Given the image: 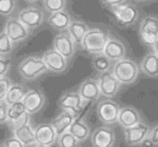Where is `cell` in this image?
<instances>
[{
	"instance_id": "24",
	"label": "cell",
	"mask_w": 158,
	"mask_h": 147,
	"mask_svg": "<svg viewBox=\"0 0 158 147\" xmlns=\"http://www.w3.org/2000/svg\"><path fill=\"white\" fill-rule=\"evenodd\" d=\"M76 118L77 117L70 112L62 111L59 115H57L53 120L51 124L53 125L54 129L56 130L57 137L59 135H61L62 133L69 131V127L71 126V124L73 123V122L75 121Z\"/></svg>"
},
{
	"instance_id": "31",
	"label": "cell",
	"mask_w": 158,
	"mask_h": 147,
	"mask_svg": "<svg viewBox=\"0 0 158 147\" xmlns=\"http://www.w3.org/2000/svg\"><path fill=\"white\" fill-rule=\"evenodd\" d=\"M43 2L44 9L50 14L64 10L67 4V0H43Z\"/></svg>"
},
{
	"instance_id": "27",
	"label": "cell",
	"mask_w": 158,
	"mask_h": 147,
	"mask_svg": "<svg viewBox=\"0 0 158 147\" xmlns=\"http://www.w3.org/2000/svg\"><path fill=\"white\" fill-rule=\"evenodd\" d=\"M26 87L21 84H12L7 90V93L5 97L4 101L9 106L17 102L22 101L24 96L27 93Z\"/></svg>"
},
{
	"instance_id": "7",
	"label": "cell",
	"mask_w": 158,
	"mask_h": 147,
	"mask_svg": "<svg viewBox=\"0 0 158 147\" xmlns=\"http://www.w3.org/2000/svg\"><path fill=\"white\" fill-rule=\"evenodd\" d=\"M85 102L79 92L68 91L65 92L59 99L58 105L63 111H68L78 117V115L82 111Z\"/></svg>"
},
{
	"instance_id": "2",
	"label": "cell",
	"mask_w": 158,
	"mask_h": 147,
	"mask_svg": "<svg viewBox=\"0 0 158 147\" xmlns=\"http://www.w3.org/2000/svg\"><path fill=\"white\" fill-rule=\"evenodd\" d=\"M20 76L27 81H31L48 71V68L42 57L29 56L25 58L18 66Z\"/></svg>"
},
{
	"instance_id": "34",
	"label": "cell",
	"mask_w": 158,
	"mask_h": 147,
	"mask_svg": "<svg viewBox=\"0 0 158 147\" xmlns=\"http://www.w3.org/2000/svg\"><path fill=\"white\" fill-rule=\"evenodd\" d=\"M10 66H11L10 59L6 58V56L0 55V77L6 76V75L10 69Z\"/></svg>"
},
{
	"instance_id": "29",
	"label": "cell",
	"mask_w": 158,
	"mask_h": 147,
	"mask_svg": "<svg viewBox=\"0 0 158 147\" xmlns=\"http://www.w3.org/2000/svg\"><path fill=\"white\" fill-rule=\"evenodd\" d=\"M13 42L5 32V30L0 32V55L6 56L10 54L13 51Z\"/></svg>"
},
{
	"instance_id": "44",
	"label": "cell",
	"mask_w": 158,
	"mask_h": 147,
	"mask_svg": "<svg viewBox=\"0 0 158 147\" xmlns=\"http://www.w3.org/2000/svg\"><path fill=\"white\" fill-rule=\"evenodd\" d=\"M0 147H1V146H0Z\"/></svg>"
},
{
	"instance_id": "37",
	"label": "cell",
	"mask_w": 158,
	"mask_h": 147,
	"mask_svg": "<svg viewBox=\"0 0 158 147\" xmlns=\"http://www.w3.org/2000/svg\"><path fill=\"white\" fill-rule=\"evenodd\" d=\"M148 137L153 142V144L155 145H158V125H156V127H154L153 129H151Z\"/></svg>"
},
{
	"instance_id": "35",
	"label": "cell",
	"mask_w": 158,
	"mask_h": 147,
	"mask_svg": "<svg viewBox=\"0 0 158 147\" xmlns=\"http://www.w3.org/2000/svg\"><path fill=\"white\" fill-rule=\"evenodd\" d=\"M7 110L8 105L4 100L0 101V124L7 122Z\"/></svg>"
},
{
	"instance_id": "41",
	"label": "cell",
	"mask_w": 158,
	"mask_h": 147,
	"mask_svg": "<svg viewBox=\"0 0 158 147\" xmlns=\"http://www.w3.org/2000/svg\"><path fill=\"white\" fill-rule=\"evenodd\" d=\"M25 1L28 2V3H35V2H37L39 0H25Z\"/></svg>"
},
{
	"instance_id": "28",
	"label": "cell",
	"mask_w": 158,
	"mask_h": 147,
	"mask_svg": "<svg viewBox=\"0 0 158 147\" xmlns=\"http://www.w3.org/2000/svg\"><path fill=\"white\" fill-rule=\"evenodd\" d=\"M93 65L97 72L104 73L109 71L111 61L104 53H99V54H95L94 57L93 58Z\"/></svg>"
},
{
	"instance_id": "23",
	"label": "cell",
	"mask_w": 158,
	"mask_h": 147,
	"mask_svg": "<svg viewBox=\"0 0 158 147\" xmlns=\"http://www.w3.org/2000/svg\"><path fill=\"white\" fill-rule=\"evenodd\" d=\"M47 21L53 29L59 31H65L68 30L69 26L72 20L68 12H66L65 10H61L51 13L48 17Z\"/></svg>"
},
{
	"instance_id": "36",
	"label": "cell",
	"mask_w": 158,
	"mask_h": 147,
	"mask_svg": "<svg viewBox=\"0 0 158 147\" xmlns=\"http://www.w3.org/2000/svg\"><path fill=\"white\" fill-rule=\"evenodd\" d=\"M3 147H25V145L15 136L6 139L3 145Z\"/></svg>"
},
{
	"instance_id": "16",
	"label": "cell",
	"mask_w": 158,
	"mask_h": 147,
	"mask_svg": "<svg viewBox=\"0 0 158 147\" xmlns=\"http://www.w3.org/2000/svg\"><path fill=\"white\" fill-rule=\"evenodd\" d=\"M22 102L26 108L27 112L31 115L42 110L45 103V97L40 90L31 89L27 91L22 99Z\"/></svg>"
},
{
	"instance_id": "6",
	"label": "cell",
	"mask_w": 158,
	"mask_h": 147,
	"mask_svg": "<svg viewBox=\"0 0 158 147\" xmlns=\"http://www.w3.org/2000/svg\"><path fill=\"white\" fill-rule=\"evenodd\" d=\"M120 108L118 104L111 99L101 101L96 108V114L101 122L110 125L118 122Z\"/></svg>"
},
{
	"instance_id": "12",
	"label": "cell",
	"mask_w": 158,
	"mask_h": 147,
	"mask_svg": "<svg viewBox=\"0 0 158 147\" xmlns=\"http://www.w3.org/2000/svg\"><path fill=\"white\" fill-rule=\"evenodd\" d=\"M97 80L99 83L101 95L106 98L115 97L118 94L121 86L119 81L116 78V76L111 71L100 73Z\"/></svg>"
},
{
	"instance_id": "11",
	"label": "cell",
	"mask_w": 158,
	"mask_h": 147,
	"mask_svg": "<svg viewBox=\"0 0 158 147\" xmlns=\"http://www.w3.org/2000/svg\"><path fill=\"white\" fill-rule=\"evenodd\" d=\"M42 58L50 72L60 74L65 72L68 67V59L55 48L48 49L43 54Z\"/></svg>"
},
{
	"instance_id": "10",
	"label": "cell",
	"mask_w": 158,
	"mask_h": 147,
	"mask_svg": "<svg viewBox=\"0 0 158 147\" xmlns=\"http://www.w3.org/2000/svg\"><path fill=\"white\" fill-rule=\"evenodd\" d=\"M18 18L25 27L31 30L39 28L43 24L44 15L40 8L30 6L20 10L18 14Z\"/></svg>"
},
{
	"instance_id": "43",
	"label": "cell",
	"mask_w": 158,
	"mask_h": 147,
	"mask_svg": "<svg viewBox=\"0 0 158 147\" xmlns=\"http://www.w3.org/2000/svg\"><path fill=\"white\" fill-rule=\"evenodd\" d=\"M35 147H50V146H46V145H36Z\"/></svg>"
},
{
	"instance_id": "3",
	"label": "cell",
	"mask_w": 158,
	"mask_h": 147,
	"mask_svg": "<svg viewBox=\"0 0 158 147\" xmlns=\"http://www.w3.org/2000/svg\"><path fill=\"white\" fill-rule=\"evenodd\" d=\"M108 38V34L103 29L98 28L90 29L84 36L81 45L82 49L89 53L94 55L103 53Z\"/></svg>"
},
{
	"instance_id": "15",
	"label": "cell",
	"mask_w": 158,
	"mask_h": 147,
	"mask_svg": "<svg viewBox=\"0 0 158 147\" xmlns=\"http://www.w3.org/2000/svg\"><path fill=\"white\" fill-rule=\"evenodd\" d=\"M103 53L111 62L115 63L125 58L127 53V49L123 41H121L117 38L109 37Z\"/></svg>"
},
{
	"instance_id": "39",
	"label": "cell",
	"mask_w": 158,
	"mask_h": 147,
	"mask_svg": "<svg viewBox=\"0 0 158 147\" xmlns=\"http://www.w3.org/2000/svg\"><path fill=\"white\" fill-rule=\"evenodd\" d=\"M142 147H154V144H153V142L149 139V137L148 138H146L141 145H140Z\"/></svg>"
},
{
	"instance_id": "33",
	"label": "cell",
	"mask_w": 158,
	"mask_h": 147,
	"mask_svg": "<svg viewBox=\"0 0 158 147\" xmlns=\"http://www.w3.org/2000/svg\"><path fill=\"white\" fill-rule=\"evenodd\" d=\"M11 85V81L7 76L0 77V101H3L5 99L7 90L9 89Z\"/></svg>"
},
{
	"instance_id": "8",
	"label": "cell",
	"mask_w": 158,
	"mask_h": 147,
	"mask_svg": "<svg viewBox=\"0 0 158 147\" xmlns=\"http://www.w3.org/2000/svg\"><path fill=\"white\" fill-rule=\"evenodd\" d=\"M150 127L145 122H139L138 124L130 128L124 129V139L128 145L137 146L140 145L150 133Z\"/></svg>"
},
{
	"instance_id": "9",
	"label": "cell",
	"mask_w": 158,
	"mask_h": 147,
	"mask_svg": "<svg viewBox=\"0 0 158 147\" xmlns=\"http://www.w3.org/2000/svg\"><path fill=\"white\" fill-rule=\"evenodd\" d=\"M4 30L13 43L21 42L25 41L30 35V29L25 27L18 17L8 18L5 23Z\"/></svg>"
},
{
	"instance_id": "17",
	"label": "cell",
	"mask_w": 158,
	"mask_h": 147,
	"mask_svg": "<svg viewBox=\"0 0 158 147\" xmlns=\"http://www.w3.org/2000/svg\"><path fill=\"white\" fill-rule=\"evenodd\" d=\"M36 145L51 146L57 140V134L51 123L39 124L34 129Z\"/></svg>"
},
{
	"instance_id": "26",
	"label": "cell",
	"mask_w": 158,
	"mask_h": 147,
	"mask_svg": "<svg viewBox=\"0 0 158 147\" xmlns=\"http://www.w3.org/2000/svg\"><path fill=\"white\" fill-rule=\"evenodd\" d=\"M69 132L79 141L83 142L85 141L90 135V128L87 123L78 117L75 119L73 123L69 129Z\"/></svg>"
},
{
	"instance_id": "19",
	"label": "cell",
	"mask_w": 158,
	"mask_h": 147,
	"mask_svg": "<svg viewBox=\"0 0 158 147\" xmlns=\"http://www.w3.org/2000/svg\"><path fill=\"white\" fill-rule=\"evenodd\" d=\"M29 113L22 101L14 103L8 106L7 110V122L13 125L18 126L21 123L29 122Z\"/></svg>"
},
{
	"instance_id": "1",
	"label": "cell",
	"mask_w": 158,
	"mask_h": 147,
	"mask_svg": "<svg viewBox=\"0 0 158 147\" xmlns=\"http://www.w3.org/2000/svg\"><path fill=\"white\" fill-rule=\"evenodd\" d=\"M111 72L121 85L128 86L138 79L140 68L133 60L124 58L114 63Z\"/></svg>"
},
{
	"instance_id": "18",
	"label": "cell",
	"mask_w": 158,
	"mask_h": 147,
	"mask_svg": "<svg viewBox=\"0 0 158 147\" xmlns=\"http://www.w3.org/2000/svg\"><path fill=\"white\" fill-rule=\"evenodd\" d=\"M78 92L85 102H92L97 100L101 96L98 80L93 78L84 80L80 85Z\"/></svg>"
},
{
	"instance_id": "32",
	"label": "cell",
	"mask_w": 158,
	"mask_h": 147,
	"mask_svg": "<svg viewBox=\"0 0 158 147\" xmlns=\"http://www.w3.org/2000/svg\"><path fill=\"white\" fill-rule=\"evenodd\" d=\"M16 4V0H0V16H10L15 10Z\"/></svg>"
},
{
	"instance_id": "13",
	"label": "cell",
	"mask_w": 158,
	"mask_h": 147,
	"mask_svg": "<svg viewBox=\"0 0 158 147\" xmlns=\"http://www.w3.org/2000/svg\"><path fill=\"white\" fill-rule=\"evenodd\" d=\"M53 48L69 60L74 55L75 41L68 31H62L54 38Z\"/></svg>"
},
{
	"instance_id": "40",
	"label": "cell",
	"mask_w": 158,
	"mask_h": 147,
	"mask_svg": "<svg viewBox=\"0 0 158 147\" xmlns=\"http://www.w3.org/2000/svg\"><path fill=\"white\" fill-rule=\"evenodd\" d=\"M152 48H153V51L158 55V40L156 41V43L154 44V46Z\"/></svg>"
},
{
	"instance_id": "4",
	"label": "cell",
	"mask_w": 158,
	"mask_h": 147,
	"mask_svg": "<svg viewBox=\"0 0 158 147\" xmlns=\"http://www.w3.org/2000/svg\"><path fill=\"white\" fill-rule=\"evenodd\" d=\"M139 33L143 43L153 47L158 40V17L156 15L145 16L139 27Z\"/></svg>"
},
{
	"instance_id": "14",
	"label": "cell",
	"mask_w": 158,
	"mask_h": 147,
	"mask_svg": "<svg viewBox=\"0 0 158 147\" xmlns=\"http://www.w3.org/2000/svg\"><path fill=\"white\" fill-rule=\"evenodd\" d=\"M91 142L93 147H113L116 143V134L112 128L102 126L94 130Z\"/></svg>"
},
{
	"instance_id": "38",
	"label": "cell",
	"mask_w": 158,
	"mask_h": 147,
	"mask_svg": "<svg viewBox=\"0 0 158 147\" xmlns=\"http://www.w3.org/2000/svg\"><path fill=\"white\" fill-rule=\"evenodd\" d=\"M104 2L105 5H106L107 6H109L110 8H113L115 6H120L124 3H126L127 0H102Z\"/></svg>"
},
{
	"instance_id": "30",
	"label": "cell",
	"mask_w": 158,
	"mask_h": 147,
	"mask_svg": "<svg viewBox=\"0 0 158 147\" xmlns=\"http://www.w3.org/2000/svg\"><path fill=\"white\" fill-rule=\"evenodd\" d=\"M80 142L68 131L57 137V145L59 147H78Z\"/></svg>"
},
{
	"instance_id": "22",
	"label": "cell",
	"mask_w": 158,
	"mask_h": 147,
	"mask_svg": "<svg viewBox=\"0 0 158 147\" xmlns=\"http://www.w3.org/2000/svg\"><path fill=\"white\" fill-rule=\"evenodd\" d=\"M141 71L148 77H158V55L153 51L147 53L140 64Z\"/></svg>"
},
{
	"instance_id": "21",
	"label": "cell",
	"mask_w": 158,
	"mask_h": 147,
	"mask_svg": "<svg viewBox=\"0 0 158 147\" xmlns=\"http://www.w3.org/2000/svg\"><path fill=\"white\" fill-rule=\"evenodd\" d=\"M13 134L25 146L36 144L34 130L32 129L29 122H26L18 126H15L13 128Z\"/></svg>"
},
{
	"instance_id": "42",
	"label": "cell",
	"mask_w": 158,
	"mask_h": 147,
	"mask_svg": "<svg viewBox=\"0 0 158 147\" xmlns=\"http://www.w3.org/2000/svg\"><path fill=\"white\" fill-rule=\"evenodd\" d=\"M137 2H148V1H155V0H136Z\"/></svg>"
},
{
	"instance_id": "5",
	"label": "cell",
	"mask_w": 158,
	"mask_h": 147,
	"mask_svg": "<svg viewBox=\"0 0 158 147\" xmlns=\"http://www.w3.org/2000/svg\"><path fill=\"white\" fill-rule=\"evenodd\" d=\"M111 10L117 21L123 27H131L134 25L140 17V12L137 6L131 3H124L111 8Z\"/></svg>"
},
{
	"instance_id": "25",
	"label": "cell",
	"mask_w": 158,
	"mask_h": 147,
	"mask_svg": "<svg viewBox=\"0 0 158 147\" xmlns=\"http://www.w3.org/2000/svg\"><path fill=\"white\" fill-rule=\"evenodd\" d=\"M89 29H90L85 22L81 20H72L69 26L68 32L74 40L75 43L81 44L82 40Z\"/></svg>"
},
{
	"instance_id": "20",
	"label": "cell",
	"mask_w": 158,
	"mask_h": 147,
	"mask_svg": "<svg viewBox=\"0 0 158 147\" xmlns=\"http://www.w3.org/2000/svg\"><path fill=\"white\" fill-rule=\"evenodd\" d=\"M141 122H142V116L135 108L131 106L120 108L118 122L124 129L134 126Z\"/></svg>"
}]
</instances>
